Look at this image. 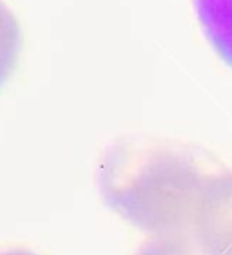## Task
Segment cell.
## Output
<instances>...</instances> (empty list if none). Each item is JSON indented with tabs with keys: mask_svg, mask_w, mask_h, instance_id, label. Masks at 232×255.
<instances>
[{
	"mask_svg": "<svg viewBox=\"0 0 232 255\" xmlns=\"http://www.w3.org/2000/svg\"><path fill=\"white\" fill-rule=\"evenodd\" d=\"M0 255H35V254L24 252V250H13V252H5V254H0Z\"/></svg>",
	"mask_w": 232,
	"mask_h": 255,
	"instance_id": "6",
	"label": "cell"
},
{
	"mask_svg": "<svg viewBox=\"0 0 232 255\" xmlns=\"http://www.w3.org/2000/svg\"><path fill=\"white\" fill-rule=\"evenodd\" d=\"M227 168L196 147L162 139H122L98 165L102 199L134 228L193 232L209 188Z\"/></svg>",
	"mask_w": 232,
	"mask_h": 255,
	"instance_id": "1",
	"label": "cell"
},
{
	"mask_svg": "<svg viewBox=\"0 0 232 255\" xmlns=\"http://www.w3.org/2000/svg\"><path fill=\"white\" fill-rule=\"evenodd\" d=\"M136 255H211L200 243L194 232H178L153 236Z\"/></svg>",
	"mask_w": 232,
	"mask_h": 255,
	"instance_id": "5",
	"label": "cell"
},
{
	"mask_svg": "<svg viewBox=\"0 0 232 255\" xmlns=\"http://www.w3.org/2000/svg\"><path fill=\"white\" fill-rule=\"evenodd\" d=\"M22 44L24 38L18 20L4 0H0V89L18 67Z\"/></svg>",
	"mask_w": 232,
	"mask_h": 255,
	"instance_id": "4",
	"label": "cell"
},
{
	"mask_svg": "<svg viewBox=\"0 0 232 255\" xmlns=\"http://www.w3.org/2000/svg\"><path fill=\"white\" fill-rule=\"evenodd\" d=\"M193 232L211 255H232V170L209 188Z\"/></svg>",
	"mask_w": 232,
	"mask_h": 255,
	"instance_id": "2",
	"label": "cell"
},
{
	"mask_svg": "<svg viewBox=\"0 0 232 255\" xmlns=\"http://www.w3.org/2000/svg\"><path fill=\"white\" fill-rule=\"evenodd\" d=\"M194 11L213 51L232 69V0H194Z\"/></svg>",
	"mask_w": 232,
	"mask_h": 255,
	"instance_id": "3",
	"label": "cell"
}]
</instances>
